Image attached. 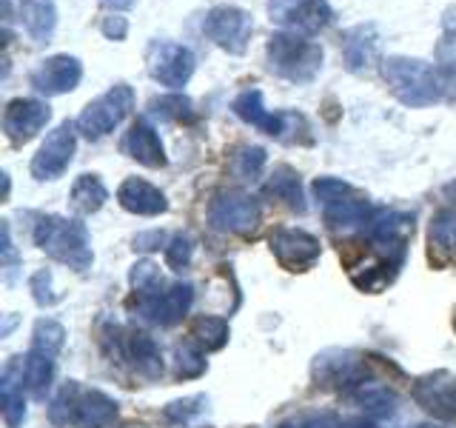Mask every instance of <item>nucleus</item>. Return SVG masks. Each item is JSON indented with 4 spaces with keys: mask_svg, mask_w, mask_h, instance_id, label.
I'll list each match as a JSON object with an SVG mask.
<instances>
[{
    "mask_svg": "<svg viewBox=\"0 0 456 428\" xmlns=\"http://www.w3.org/2000/svg\"><path fill=\"white\" fill-rule=\"evenodd\" d=\"M132 109H134L132 86L118 83V86H111L106 95H100L97 100H92V103L83 109V114L77 118V132L89 140H100L109 132H114Z\"/></svg>",
    "mask_w": 456,
    "mask_h": 428,
    "instance_id": "5",
    "label": "nucleus"
},
{
    "mask_svg": "<svg viewBox=\"0 0 456 428\" xmlns=\"http://www.w3.org/2000/svg\"><path fill=\"white\" fill-rule=\"evenodd\" d=\"M35 243L40 251H46L52 260L66 263L75 271H86L92 266V240L89 228L80 220H69L61 214H46L35 226Z\"/></svg>",
    "mask_w": 456,
    "mask_h": 428,
    "instance_id": "2",
    "label": "nucleus"
},
{
    "mask_svg": "<svg viewBox=\"0 0 456 428\" xmlns=\"http://www.w3.org/2000/svg\"><path fill=\"white\" fill-rule=\"evenodd\" d=\"M234 114L246 120V123L256 126L260 132L271 135V137H285V132H291L289 126L303 123V118H299V114L268 111L265 103H263V92L260 89H246L242 95H237V100H234Z\"/></svg>",
    "mask_w": 456,
    "mask_h": 428,
    "instance_id": "16",
    "label": "nucleus"
},
{
    "mask_svg": "<svg viewBox=\"0 0 456 428\" xmlns=\"http://www.w3.org/2000/svg\"><path fill=\"white\" fill-rule=\"evenodd\" d=\"M123 357L132 360V366L137 368L140 377L146 380H157L163 374V354H160V346L146 334V332H132L126 337V349H123Z\"/></svg>",
    "mask_w": 456,
    "mask_h": 428,
    "instance_id": "24",
    "label": "nucleus"
},
{
    "mask_svg": "<svg viewBox=\"0 0 456 428\" xmlns=\"http://www.w3.org/2000/svg\"><path fill=\"white\" fill-rule=\"evenodd\" d=\"M49 118H52V109L43 103V100L18 97V100H12L4 111V132L14 143H26L49 123Z\"/></svg>",
    "mask_w": 456,
    "mask_h": 428,
    "instance_id": "18",
    "label": "nucleus"
},
{
    "mask_svg": "<svg viewBox=\"0 0 456 428\" xmlns=\"http://www.w3.org/2000/svg\"><path fill=\"white\" fill-rule=\"evenodd\" d=\"M103 4L111 6V9H132L134 0H103Z\"/></svg>",
    "mask_w": 456,
    "mask_h": 428,
    "instance_id": "46",
    "label": "nucleus"
},
{
    "mask_svg": "<svg viewBox=\"0 0 456 428\" xmlns=\"http://www.w3.org/2000/svg\"><path fill=\"white\" fill-rule=\"evenodd\" d=\"M4 263L6 266H14V260H18V257H14V246H12V232H9V223H4Z\"/></svg>",
    "mask_w": 456,
    "mask_h": 428,
    "instance_id": "45",
    "label": "nucleus"
},
{
    "mask_svg": "<svg viewBox=\"0 0 456 428\" xmlns=\"http://www.w3.org/2000/svg\"><path fill=\"white\" fill-rule=\"evenodd\" d=\"M268 69L289 83H311L322 69V46L303 32H277L268 37Z\"/></svg>",
    "mask_w": 456,
    "mask_h": 428,
    "instance_id": "3",
    "label": "nucleus"
},
{
    "mask_svg": "<svg viewBox=\"0 0 456 428\" xmlns=\"http://www.w3.org/2000/svg\"><path fill=\"white\" fill-rule=\"evenodd\" d=\"M191 334L206 351H220L228 342V323L223 317H211V314H206V317L194 320Z\"/></svg>",
    "mask_w": 456,
    "mask_h": 428,
    "instance_id": "31",
    "label": "nucleus"
},
{
    "mask_svg": "<svg viewBox=\"0 0 456 428\" xmlns=\"http://www.w3.org/2000/svg\"><path fill=\"white\" fill-rule=\"evenodd\" d=\"M413 399L436 420L456 423V374L451 371H434L419 377L413 385Z\"/></svg>",
    "mask_w": 456,
    "mask_h": 428,
    "instance_id": "14",
    "label": "nucleus"
},
{
    "mask_svg": "<svg viewBox=\"0 0 456 428\" xmlns=\"http://www.w3.org/2000/svg\"><path fill=\"white\" fill-rule=\"evenodd\" d=\"M268 243L277 260L291 271H305L320 260V240L303 228H277Z\"/></svg>",
    "mask_w": 456,
    "mask_h": 428,
    "instance_id": "15",
    "label": "nucleus"
},
{
    "mask_svg": "<svg viewBox=\"0 0 456 428\" xmlns=\"http://www.w3.org/2000/svg\"><path fill=\"white\" fill-rule=\"evenodd\" d=\"M265 192L271 197L282 200L285 206L294 209L303 214L305 211V194H303V183H299V175L291 169V166H277L274 175L268 177L265 183Z\"/></svg>",
    "mask_w": 456,
    "mask_h": 428,
    "instance_id": "28",
    "label": "nucleus"
},
{
    "mask_svg": "<svg viewBox=\"0 0 456 428\" xmlns=\"http://www.w3.org/2000/svg\"><path fill=\"white\" fill-rule=\"evenodd\" d=\"M203 32L228 54H242L251 40L254 21H251V14L240 6H214L206 14Z\"/></svg>",
    "mask_w": 456,
    "mask_h": 428,
    "instance_id": "8",
    "label": "nucleus"
},
{
    "mask_svg": "<svg viewBox=\"0 0 456 428\" xmlns=\"http://www.w3.org/2000/svg\"><path fill=\"white\" fill-rule=\"evenodd\" d=\"M413 428H434V425H413Z\"/></svg>",
    "mask_w": 456,
    "mask_h": 428,
    "instance_id": "48",
    "label": "nucleus"
},
{
    "mask_svg": "<svg viewBox=\"0 0 456 428\" xmlns=\"http://www.w3.org/2000/svg\"><path fill=\"white\" fill-rule=\"evenodd\" d=\"M314 380L325 389H356L365 383V360L354 351H325L314 360Z\"/></svg>",
    "mask_w": 456,
    "mask_h": 428,
    "instance_id": "13",
    "label": "nucleus"
},
{
    "mask_svg": "<svg viewBox=\"0 0 456 428\" xmlns=\"http://www.w3.org/2000/svg\"><path fill=\"white\" fill-rule=\"evenodd\" d=\"M163 232H149V235H137L134 240V249H142V251H151V249H160L163 243Z\"/></svg>",
    "mask_w": 456,
    "mask_h": 428,
    "instance_id": "43",
    "label": "nucleus"
},
{
    "mask_svg": "<svg viewBox=\"0 0 456 428\" xmlns=\"http://www.w3.org/2000/svg\"><path fill=\"white\" fill-rule=\"evenodd\" d=\"M128 283L137 294H157L163 289V275L160 266L151 260H140L132 266V275H128Z\"/></svg>",
    "mask_w": 456,
    "mask_h": 428,
    "instance_id": "35",
    "label": "nucleus"
},
{
    "mask_svg": "<svg viewBox=\"0 0 456 428\" xmlns=\"http://www.w3.org/2000/svg\"><path fill=\"white\" fill-rule=\"evenodd\" d=\"M103 35L109 40H126L128 35V21L123 18V14H109V18H103Z\"/></svg>",
    "mask_w": 456,
    "mask_h": 428,
    "instance_id": "41",
    "label": "nucleus"
},
{
    "mask_svg": "<svg viewBox=\"0 0 456 428\" xmlns=\"http://www.w3.org/2000/svg\"><path fill=\"white\" fill-rule=\"evenodd\" d=\"M123 152L128 157H134L137 163L149 166V169H160L166 166V149L160 135L154 132V126L146 120H137L123 137Z\"/></svg>",
    "mask_w": 456,
    "mask_h": 428,
    "instance_id": "20",
    "label": "nucleus"
},
{
    "mask_svg": "<svg viewBox=\"0 0 456 428\" xmlns=\"http://www.w3.org/2000/svg\"><path fill=\"white\" fill-rule=\"evenodd\" d=\"M203 403H206V397H185V399H177V403L166 406V417L171 423H185V420H191L194 414L203 411Z\"/></svg>",
    "mask_w": 456,
    "mask_h": 428,
    "instance_id": "40",
    "label": "nucleus"
},
{
    "mask_svg": "<svg viewBox=\"0 0 456 428\" xmlns=\"http://www.w3.org/2000/svg\"><path fill=\"white\" fill-rule=\"evenodd\" d=\"M342 428H374V423H368V420H348V423H342Z\"/></svg>",
    "mask_w": 456,
    "mask_h": 428,
    "instance_id": "47",
    "label": "nucleus"
},
{
    "mask_svg": "<svg viewBox=\"0 0 456 428\" xmlns=\"http://www.w3.org/2000/svg\"><path fill=\"white\" fill-rule=\"evenodd\" d=\"M20 366H23L26 391L37 399H43L49 391V385H52V377H54V357L32 349L26 357H20Z\"/></svg>",
    "mask_w": 456,
    "mask_h": 428,
    "instance_id": "27",
    "label": "nucleus"
},
{
    "mask_svg": "<svg viewBox=\"0 0 456 428\" xmlns=\"http://www.w3.org/2000/svg\"><path fill=\"white\" fill-rule=\"evenodd\" d=\"M271 21L291 29V32H320L334 21V12L328 0H268Z\"/></svg>",
    "mask_w": 456,
    "mask_h": 428,
    "instance_id": "11",
    "label": "nucleus"
},
{
    "mask_svg": "<svg viewBox=\"0 0 456 428\" xmlns=\"http://www.w3.org/2000/svg\"><path fill=\"white\" fill-rule=\"evenodd\" d=\"M314 194L322 203L325 223L331 232H365L377 209H370L365 197L354 192V185L339 177H317L314 180Z\"/></svg>",
    "mask_w": 456,
    "mask_h": 428,
    "instance_id": "4",
    "label": "nucleus"
},
{
    "mask_svg": "<svg viewBox=\"0 0 456 428\" xmlns=\"http://www.w3.org/2000/svg\"><path fill=\"white\" fill-rule=\"evenodd\" d=\"M63 342H66V328L57 323V320H49V317H43L35 323V340H32V349L43 351V354H57L63 349Z\"/></svg>",
    "mask_w": 456,
    "mask_h": 428,
    "instance_id": "32",
    "label": "nucleus"
},
{
    "mask_svg": "<svg viewBox=\"0 0 456 428\" xmlns=\"http://www.w3.org/2000/svg\"><path fill=\"white\" fill-rule=\"evenodd\" d=\"M382 78L391 86L394 97L411 109L434 106L448 95L445 71L419 61V57H385Z\"/></svg>",
    "mask_w": 456,
    "mask_h": 428,
    "instance_id": "1",
    "label": "nucleus"
},
{
    "mask_svg": "<svg viewBox=\"0 0 456 428\" xmlns=\"http://www.w3.org/2000/svg\"><path fill=\"white\" fill-rule=\"evenodd\" d=\"M191 257H194V240L189 235H177L166 246V263L175 271H183L185 266L191 263Z\"/></svg>",
    "mask_w": 456,
    "mask_h": 428,
    "instance_id": "38",
    "label": "nucleus"
},
{
    "mask_svg": "<svg viewBox=\"0 0 456 428\" xmlns=\"http://www.w3.org/2000/svg\"><path fill=\"white\" fill-rule=\"evenodd\" d=\"M75 128L77 123H61L54 132L46 135V140H43V146L37 149L32 160V175L37 180H57L69 169L77 146Z\"/></svg>",
    "mask_w": 456,
    "mask_h": 428,
    "instance_id": "12",
    "label": "nucleus"
},
{
    "mask_svg": "<svg viewBox=\"0 0 456 428\" xmlns=\"http://www.w3.org/2000/svg\"><path fill=\"white\" fill-rule=\"evenodd\" d=\"M28 289H32L37 306H54L57 300H61V294H57L52 289V271H37V275H32V280H28Z\"/></svg>",
    "mask_w": 456,
    "mask_h": 428,
    "instance_id": "39",
    "label": "nucleus"
},
{
    "mask_svg": "<svg viewBox=\"0 0 456 428\" xmlns=\"http://www.w3.org/2000/svg\"><path fill=\"white\" fill-rule=\"evenodd\" d=\"M151 114L160 120H191L194 111H191V100L185 95H168L160 100H151Z\"/></svg>",
    "mask_w": 456,
    "mask_h": 428,
    "instance_id": "36",
    "label": "nucleus"
},
{
    "mask_svg": "<svg viewBox=\"0 0 456 428\" xmlns=\"http://www.w3.org/2000/svg\"><path fill=\"white\" fill-rule=\"evenodd\" d=\"M265 149L260 146H246V149H240L234 154V175L242 177V180H256L263 175V169H265Z\"/></svg>",
    "mask_w": 456,
    "mask_h": 428,
    "instance_id": "37",
    "label": "nucleus"
},
{
    "mask_svg": "<svg viewBox=\"0 0 456 428\" xmlns=\"http://www.w3.org/2000/svg\"><path fill=\"white\" fill-rule=\"evenodd\" d=\"M282 428H342V423L334 417V414H314V417H305L297 425H282Z\"/></svg>",
    "mask_w": 456,
    "mask_h": 428,
    "instance_id": "42",
    "label": "nucleus"
},
{
    "mask_svg": "<svg viewBox=\"0 0 456 428\" xmlns=\"http://www.w3.org/2000/svg\"><path fill=\"white\" fill-rule=\"evenodd\" d=\"M118 200L126 211L142 214V218H154V214H163L168 209L166 194L157 189V185L140 180V177H128L118 189Z\"/></svg>",
    "mask_w": 456,
    "mask_h": 428,
    "instance_id": "22",
    "label": "nucleus"
},
{
    "mask_svg": "<svg viewBox=\"0 0 456 428\" xmlns=\"http://www.w3.org/2000/svg\"><path fill=\"white\" fill-rule=\"evenodd\" d=\"M106 200H109V192L97 175H80L69 192V203L77 214H94L97 209H103Z\"/></svg>",
    "mask_w": 456,
    "mask_h": 428,
    "instance_id": "29",
    "label": "nucleus"
},
{
    "mask_svg": "<svg viewBox=\"0 0 456 428\" xmlns=\"http://www.w3.org/2000/svg\"><path fill=\"white\" fill-rule=\"evenodd\" d=\"M411 232H413V218L405 211H396V209H377L365 228L370 246L382 254V260H388L394 266H403L405 243H408Z\"/></svg>",
    "mask_w": 456,
    "mask_h": 428,
    "instance_id": "6",
    "label": "nucleus"
},
{
    "mask_svg": "<svg viewBox=\"0 0 456 428\" xmlns=\"http://www.w3.org/2000/svg\"><path fill=\"white\" fill-rule=\"evenodd\" d=\"M206 371V354L200 349V342L185 340L177 346V377L180 380H194Z\"/></svg>",
    "mask_w": 456,
    "mask_h": 428,
    "instance_id": "33",
    "label": "nucleus"
},
{
    "mask_svg": "<svg viewBox=\"0 0 456 428\" xmlns=\"http://www.w3.org/2000/svg\"><path fill=\"white\" fill-rule=\"evenodd\" d=\"M118 417V403L103 391H86L80 389L77 408H75V428H109Z\"/></svg>",
    "mask_w": 456,
    "mask_h": 428,
    "instance_id": "23",
    "label": "nucleus"
},
{
    "mask_svg": "<svg viewBox=\"0 0 456 428\" xmlns=\"http://www.w3.org/2000/svg\"><path fill=\"white\" fill-rule=\"evenodd\" d=\"M77 397H80V385L77 383H66L57 397L49 406V417L54 425H69L75 423V408H77Z\"/></svg>",
    "mask_w": 456,
    "mask_h": 428,
    "instance_id": "34",
    "label": "nucleus"
},
{
    "mask_svg": "<svg viewBox=\"0 0 456 428\" xmlns=\"http://www.w3.org/2000/svg\"><path fill=\"white\" fill-rule=\"evenodd\" d=\"M348 399L351 406L362 408L370 420H385L391 417V414L396 411V391L388 389V385H379V383H362L356 385V389L348 391Z\"/></svg>",
    "mask_w": 456,
    "mask_h": 428,
    "instance_id": "25",
    "label": "nucleus"
},
{
    "mask_svg": "<svg viewBox=\"0 0 456 428\" xmlns=\"http://www.w3.org/2000/svg\"><path fill=\"white\" fill-rule=\"evenodd\" d=\"M20 21L37 43L49 40L57 26L54 0H20Z\"/></svg>",
    "mask_w": 456,
    "mask_h": 428,
    "instance_id": "26",
    "label": "nucleus"
},
{
    "mask_svg": "<svg viewBox=\"0 0 456 428\" xmlns=\"http://www.w3.org/2000/svg\"><path fill=\"white\" fill-rule=\"evenodd\" d=\"M26 383H23V366L20 357L4 368V377H0V406H4V420L9 428H20L26 420Z\"/></svg>",
    "mask_w": 456,
    "mask_h": 428,
    "instance_id": "21",
    "label": "nucleus"
},
{
    "mask_svg": "<svg viewBox=\"0 0 456 428\" xmlns=\"http://www.w3.org/2000/svg\"><path fill=\"white\" fill-rule=\"evenodd\" d=\"M260 203L246 192H220L208 206V223L217 232L248 235L260 226Z\"/></svg>",
    "mask_w": 456,
    "mask_h": 428,
    "instance_id": "7",
    "label": "nucleus"
},
{
    "mask_svg": "<svg viewBox=\"0 0 456 428\" xmlns=\"http://www.w3.org/2000/svg\"><path fill=\"white\" fill-rule=\"evenodd\" d=\"M149 75L168 89H183L194 75V54L189 46L157 40L149 49Z\"/></svg>",
    "mask_w": 456,
    "mask_h": 428,
    "instance_id": "10",
    "label": "nucleus"
},
{
    "mask_svg": "<svg viewBox=\"0 0 456 428\" xmlns=\"http://www.w3.org/2000/svg\"><path fill=\"white\" fill-rule=\"evenodd\" d=\"M428 240L436 254H451L456 249V209H442L436 214L428 228Z\"/></svg>",
    "mask_w": 456,
    "mask_h": 428,
    "instance_id": "30",
    "label": "nucleus"
},
{
    "mask_svg": "<svg viewBox=\"0 0 456 428\" xmlns=\"http://www.w3.org/2000/svg\"><path fill=\"white\" fill-rule=\"evenodd\" d=\"M442 32H445L448 40L456 43V4L442 12Z\"/></svg>",
    "mask_w": 456,
    "mask_h": 428,
    "instance_id": "44",
    "label": "nucleus"
},
{
    "mask_svg": "<svg viewBox=\"0 0 456 428\" xmlns=\"http://www.w3.org/2000/svg\"><path fill=\"white\" fill-rule=\"evenodd\" d=\"M191 303H194L191 283H177L157 294H137L132 300V309L142 320H149L154 325H175L189 314Z\"/></svg>",
    "mask_w": 456,
    "mask_h": 428,
    "instance_id": "9",
    "label": "nucleus"
},
{
    "mask_svg": "<svg viewBox=\"0 0 456 428\" xmlns=\"http://www.w3.org/2000/svg\"><path fill=\"white\" fill-rule=\"evenodd\" d=\"M83 78V66L77 57L71 54H54L46 57L35 71H32V86L46 97L66 95L71 89H77V83Z\"/></svg>",
    "mask_w": 456,
    "mask_h": 428,
    "instance_id": "17",
    "label": "nucleus"
},
{
    "mask_svg": "<svg viewBox=\"0 0 456 428\" xmlns=\"http://www.w3.org/2000/svg\"><path fill=\"white\" fill-rule=\"evenodd\" d=\"M377 54H379V32L374 23L351 26L342 35V61H346L348 71H368L374 66Z\"/></svg>",
    "mask_w": 456,
    "mask_h": 428,
    "instance_id": "19",
    "label": "nucleus"
}]
</instances>
